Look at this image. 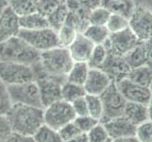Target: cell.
<instances>
[{
	"label": "cell",
	"instance_id": "1",
	"mask_svg": "<svg viewBox=\"0 0 152 142\" xmlns=\"http://www.w3.org/2000/svg\"><path fill=\"white\" fill-rule=\"evenodd\" d=\"M6 118L13 133L33 136L44 121V108L24 104H12Z\"/></svg>",
	"mask_w": 152,
	"mask_h": 142
},
{
	"label": "cell",
	"instance_id": "2",
	"mask_svg": "<svg viewBox=\"0 0 152 142\" xmlns=\"http://www.w3.org/2000/svg\"><path fill=\"white\" fill-rule=\"evenodd\" d=\"M40 53L19 36L0 43V61L32 66L39 62Z\"/></svg>",
	"mask_w": 152,
	"mask_h": 142
},
{
	"label": "cell",
	"instance_id": "3",
	"mask_svg": "<svg viewBox=\"0 0 152 142\" xmlns=\"http://www.w3.org/2000/svg\"><path fill=\"white\" fill-rule=\"evenodd\" d=\"M39 63L46 74L66 80V75L74 61L67 47L57 46L41 52Z\"/></svg>",
	"mask_w": 152,
	"mask_h": 142
},
{
	"label": "cell",
	"instance_id": "4",
	"mask_svg": "<svg viewBox=\"0 0 152 142\" xmlns=\"http://www.w3.org/2000/svg\"><path fill=\"white\" fill-rule=\"evenodd\" d=\"M31 68L33 71L34 81L39 88L41 101L44 108L61 99V85L66 81L65 79L46 74L39 62L33 65Z\"/></svg>",
	"mask_w": 152,
	"mask_h": 142
},
{
	"label": "cell",
	"instance_id": "5",
	"mask_svg": "<svg viewBox=\"0 0 152 142\" xmlns=\"http://www.w3.org/2000/svg\"><path fill=\"white\" fill-rule=\"evenodd\" d=\"M99 97L103 105V116L99 122L105 123L113 118L123 116L128 102L118 90L116 83L112 82L111 85Z\"/></svg>",
	"mask_w": 152,
	"mask_h": 142
},
{
	"label": "cell",
	"instance_id": "6",
	"mask_svg": "<svg viewBox=\"0 0 152 142\" xmlns=\"http://www.w3.org/2000/svg\"><path fill=\"white\" fill-rule=\"evenodd\" d=\"M18 36L39 52L61 46L58 32L51 28L35 30L20 29Z\"/></svg>",
	"mask_w": 152,
	"mask_h": 142
},
{
	"label": "cell",
	"instance_id": "7",
	"mask_svg": "<svg viewBox=\"0 0 152 142\" xmlns=\"http://www.w3.org/2000/svg\"><path fill=\"white\" fill-rule=\"evenodd\" d=\"M75 118L76 114L71 103L64 99H60L44 108L45 124L55 130H59L65 124L73 121Z\"/></svg>",
	"mask_w": 152,
	"mask_h": 142
},
{
	"label": "cell",
	"instance_id": "8",
	"mask_svg": "<svg viewBox=\"0 0 152 142\" xmlns=\"http://www.w3.org/2000/svg\"><path fill=\"white\" fill-rule=\"evenodd\" d=\"M8 91L12 104H24L44 108L41 101L39 88L35 81L9 85Z\"/></svg>",
	"mask_w": 152,
	"mask_h": 142
},
{
	"label": "cell",
	"instance_id": "9",
	"mask_svg": "<svg viewBox=\"0 0 152 142\" xmlns=\"http://www.w3.org/2000/svg\"><path fill=\"white\" fill-rule=\"evenodd\" d=\"M0 80L9 86L34 81V75L31 66L0 61Z\"/></svg>",
	"mask_w": 152,
	"mask_h": 142
},
{
	"label": "cell",
	"instance_id": "10",
	"mask_svg": "<svg viewBox=\"0 0 152 142\" xmlns=\"http://www.w3.org/2000/svg\"><path fill=\"white\" fill-rule=\"evenodd\" d=\"M129 29L137 36L139 41L144 42L152 38V12L141 6H134L129 17Z\"/></svg>",
	"mask_w": 152,
	"mask_h": 142
},
{
	"label": "cell",
	"instance_id": "11",
	"mask_svg": "<svg viewBox=\"0 0 152 142\" xmlns=\"http://www.w3.org/2000/svg\"><path fill=\"white\" fill-rule=\"evenodd\" d=\"M140 42L133 31L128 28L118 32L111 33L103 45L106 46L108 52L125 56Z\"/></svg>",
	"mask_w": 152,
	"mask_h": 142
},
{
	"label": "cell",
	"instance_id": "12",
	"mask_svg": "<svg viewBox=\"0 0 152 142\" xmlns=\"http://www.w3.org/2000/svg\"><path fill=\"white\" fill-rule=\"evenodd\" d=\"M115 83H116L118 90L128 102H136L148 105L152 99L148 87L137 85L129 80L128 78H125Z\"/></svg>",
	"mask_w": 152,
	"mask_h": 142
},
{
	"label": "cell",
	"instance_id": "13",
	"mask_svg": "<svg viewBox=\"0 0 152 142\" xmlns=\"http://www.w3.org/2000/svg\"><path fill=\"white\" fill-rule=\"evenodd\" d=\"M99 69L106 73L112 82H117L128 77L130 68L126 62L124 56L108 52L106 60L99 67Z\"/></svg>",
	"mask_w": 152,
	"mask_h": 142
},
{
	"label": "cell",
	"instance_id": "14",
	"mask_svg": "<svg viewBox=\"0 0 152 142\" xmlns=\"http://www.w3.org/2000/svg\"><path fill=\"white\" fill-rule=\"evenodd\" d=\"M20 29V17L7 6L0 15V43L18 36Z\"/></svg>",
	"mask_w": 152,
	"mask_h": 142
},
{
	"label": "cell",
	"instance_id": "15",
	"mask_svg": "<svg viewBox=\"0 0 152 142\" xmlns=\"http://www.w3.org/2000/svg\"><path fill=\"white\" fill-rule=\"evenodd\" d=\"M111 82L112 80L101 69L90 67L83 87L85 89L86 94L100 96L111 85Z\"/></svg>",
	"mask_w": 152,
	"mask_h": 142
},
{
	"label": "cell",
	"instance_id": "16",
	"mask_svg": "<svg viewBox=\"0 0 152 142\" xmlns=\"http://www.w3.org/2000/svg\"><path fill=\"white\" fill-rule=\"evenodd\" d=\"M102 124L104 125L109 136L112 139L135 135L136 125L129 121L124 116L113 118Z\"/></svg>",
	"mask_w": 152,
	"mask_h": 142
},
{
	"label": "cell",
	"instance_id": "17",
	"mask_svg": "<svg viewBox=\"0 0 152 142\" xmlns=\"http://www.w3.org/2000/svg\"><path fill=\"white\" fill-rule=\"evenodd\" d=\"M94 46L95 45L90 40L86 38L82 33H78L75 40L69 45L67 49L72 60L74 62L88 63Z\"/></svg>",
	"mask_w": 152,
	"mask_h": 142
},
{
	"label": "cell",
	"instance_id": "18",
	"mask_svg": "<svg viewBox=\"0 0 152 142\" xmlns=\"http://www.w3.org/2000/svg\"><path fill=\"white\" fill-rule=\"evenodd\" d=\"M123 116L137 126L148 120V105L136 102H127Z\"/></svg>",
	"mask_w": 152,
	"mask_h": 142
},
{
	"label": "cell",
	"instance_id": "19",
	"mask_svg": "<svg viewBox=\"0 0 152 142\" xmlns=\"http://www.w3.org/2000/svg\"><path fill=\"white\" fill-rule=\"evenodd\" d=\"M20 27H21V29L35 30V29L49 28V26L45 17H44L43 15H41L37 12H35L30 14L21 16Z\"/></svg>",
	"mask_w": 152,
	"mask_h": 142
},
{
	"label": "cell",
	"instance_id": "20",
	"mask_svg": "<svg viewBox=\"0 0 152 142\" xmlns=\"http://www.w3.org/2000/svg\"><path fill=\"white\" fill-rule=\"evenodd\" d=\"M89 69H90V66H89L88 63L74 62V64L66 75V81L83 85L88 76Z\"/></svg>",
	"mask_w": 152,
	"mask_h": 142
},
{
	"label": "cell",
	"instance_id": "21",
	"mask_svg": "<svg viewBox=\"0 0 152 142\" xmlns=\"http://www.w3.org/2000/svg\"><path fill=\"white\" fill-rule=\"evenodd\" d=\"M101 6L108 9L112 13H119L129 17L134 9L132 0H102Z\"/></svg>",
	"mask_w": 152,
	"mask_h": 142
},
{
	"label": "cell",
	"instance_id": "22",
	"mask_svg": "<svg viewBox=\"0 0 152 142\" xmlns=\"http://www.w3.org/2000/svg\"><path fill=\"white\" fill-rule=\"evenodd\" d=\"M124 58L130 69L145 65L146 63V56L144 42H140L138 45H136L124 56Z\"/></svg>",
	"mask_w": 152,
	"mask_h": 142
},
{
	"label": "cell",
	"instance_id": "23",
	"mask_svg": "<svg viewBox=\"0 0 152 142\" xmlns=\"http://www.w3.org/2000/svg\"><path fill=\"white\" fill-rule=\"evenodd\" d=\"M82 34L88 38L92 43L96 45H103L110 36V31L106 28V26H96L89 25L83 31Z\"/></svg>",
	"mask_w": 152,
	"mask_h": 142
},
{
	"label": "cell",
	"instance_id": "24",
	"mask_svg": "<svg viewBox=\"0 0 152 142\" xmlns=\"http://www.w3.org/2000/svg\"><path fill=\"white\" fill-rule=\"evenodd\" d=\"M129 80L145 87H149L152 82V69L146 65L130 69L128 77Z\"/></svg>",
	"mask_w": 152,
	"mask_h": 142
},
{
	"label": "cell",
	"instance_id": "25",
	"mask_svg": "<svg viewBox=\"0 0 152 142\" xmlns=\"http://www.w3.org/2000/svg\"><path fill=\"white\" fill-rule=\"evenodd\" d=\"M61 99L64 101L72 103L77 99L85 97L86 92L83 85H77V83H73L70 82L65 81L61 85Z\"/></svg>",
	"mask_w": 152,
	"mask_h": 142
},
{
	"label": "cell",
	"instance_id": "26",
	"mask_svg": "<svg viewBox=\"0 0 152 142\" xmlns=\"http://www.w3.org/2000/svg\"><path fill=\"white\" fill-rule=\"evenodd\" d=\"M38 0H8V6L19 17L36 12Z\"/></svg>",
	"mask_w": 152,
	"mask_h": 142
},
{
	"label": "cell",
	"instance_id": "27",
	"mask_svg": "<svg viewBox=\"0 0 152 142\" xmlns=\"http://www.w3.org/2000/svg\"><path fill=\"white\" fill-rule=\"evenodd\" d=\"M67 16H68V9L65 3L62 2L49 16L46 17V20L48 22L49 28H51L52 29H54L58 32L60 29L66 22Z\"/></svg>",
	"mask_w": 152,
	"mask_h": 142
},
{
	"label": "cell",
	"instance_id": "28",
	"mask_svg": "<svg viewBox=\"0 0 152 142\" xmlns=\"http://www.w3.org/2000/svg\"><path fill=\"white\" fill-rule=\"evenodd\" d=\"M32 138L34 142H64L59 134V131L45 124L41 126Z\"/></svg>",
	"mask_w": 152,
	"mask_h": 142
},
{
	"label": "cell",
	"instance_id": "29",
	"mask_svg": "<svg viewBox=\"0 0 152 142\" xmlns=\"http://www.w3.org/2000/svg\"><path fill=\"white\" fill-rule=\"evenodd\" d=\"M106 28L110 31V33H114L124 30L129 28V17L119 13H112L107 22Z\"/></svg>",
	"mask_w": 152,
	"mask_h": 142
},
{
	"label": "cell",
	"instance_id": "30",
	"mask_svg": "<svg viewBox=\"0 0 152 142\" xmlns=\"http://www.w3.org/2000/svg\"><path fill=\"white\" fill-rule=\"evenodd\" d=\"M85 99L88 107V115L100 121L103 116V105L100 97L86 94Z\"/></svg>",
	"mask_w": 152,
	"mask_h": 142
},
{
	"label": "cell",
	"instance_id": "31",
	"mask_svg": "<svg viewBox=\"0 0 152 142\" xmlns=\"http://www.w3.org/2000/svg\"><path fill=\"white\" fill-rule=\"evenodd\" d=\"M112 13L103 6L92 10L89 14V25L106 26Z\"/></svg>",
	"mask_w": 152,
	"mask_h": 142
},
{
	"label": "cell",
	"instance_id": "32",
	"mask_svg": "<svg viewBox=\"0 0 152 142\" xmlns=\"http://www.w3.org/2000/svg\"><path fill=\"white\" fill-rule=\"evenodd\" d=\"M78 33L80 32L77 30L76 28L65 22L64 25L58 31V37H59L61 46L68 47L72 42L75 40Z\"/></svg>",
	"mask_w": 152,
	"mask_h": 142
},
{
	"label": "cell",
	"instance_id": "33",
	"mask_svg": "<svg viewBox=\"0 0 152 142\" xmlns=\"http://www.w3.org/2000/svg\"><path fill=\"white\" fill-rule=\"evenodd\" d=\"M108 56V50L104 45H96L94 46L90 59L88 61V65L90 67L99 68Z\"/></svg>",
	"mask_w": 152,
	"mask_h": 142
},
{
	"label": "cell",
	"instance_id": "34",
	"mask_svg": "<svg viewBox=\"0 0 152 142\" xmlns=\"http://www.w3.org/2000/svg\"><path fill=\"white\" fill-rule=\"evenodd\" d=\"M87 138L89 142H112L104 125L99 122L93 129L87 133Z\"/></svg>",
	"mask_w": 152,
	"mask_h": 142
},
{
	"label": "cell",
	"instance_id": "35",
	"mask_svg": "<svg viewBox=\"0 0 152 142\" xmlns=\"http://www.w3.org/2000/svg\"><path fill=\"white\" fill-rule=\"evenodd\" d=\"M136 138L139 142H152V121H146L136 126Z\"/></svg>",
	"mask_w": 152,
	"mask_h": 142
},
{
	"label": "cell",
	"instance_id": "36",
	"mask_svg": "<svg viewBox=\"0 0 152 142\" xmlns=\"http://www.w3.org/2000/svg\"><path fill=\"white\" fill-rule=\"evenodd\" d=\"M61 3L62 2L60 0H38L36 12L46 18L60 6Z\"/></svg>",
	"mask_w": 152,
	"mask_h": 142
},
{
	"label": "cell",
	"instance_id": "37",
	"mask_svg": "<svg viewBox=\"0 0 152 142\" xmlns=\"http://www.w3.org/2000/svg\"><path fill=\"white\" fill-rule=\"evenodd\" d=\"M74 122L77 125V129L80 131V133L87 134L91 129H93L96 124L99 123V120L87 116H81V117H76Z\"/></svg>",
	"mask_w": 152,
	"mask_h": 142
},
{
	"label": "cell",
	"instance_id": "38",
	"mask_svg": "<svg viewBox=\"0 0 152 142\" xmlns=\"http://www.w3.org/2000/svg\"><path fill=\"white\" fill-rule=\"evenodd\" d=\"M12 105V103L9 95L8 86L0 80V115L6 116Z\"/></svg>",
	"mask_w": 152,
	"mask_h": 142
},
{
	"label": "cell",
	"instance_id": "39",
	"mask_svg": "<svg viewBox=\"0 0 152 142\" xmlns=\"http://www.w3.org/2000/svg\"><path fill=\"white\" fill-rule=\"evenodd\" d=\"M58 131H59V134L61 135V139L64 140V142L69 140L73 138H75L76 135L80 134V131L77 129V125L74 122V120L69 122V123L65 124L64 126H62V127Z\"/></svg>",
	"mask_w": 152,
	"mask_h": 142
},
{
	"label": "cell",
	"instance_id": "40",
	"mask_svg": "<svg viewBox=\"0 0 152 142\" xmlns=\"http://www.w3.org/2000/svg\"><path fill=\"white\" fill-rule=\"evenodd\" d=\"M72 108L74 110V113L76 114V117H81V116L88 115V107L85 97H81L77 99L72 103Z\"/></svg>",
	"mask_w": 152,
	"mask_h": 142
},
{
	"label": "cell",
	"instance_id": "41",
	"mask_svg": "<svg viewBox=\"0 0 152 142\" xmlns=\"http://www.w3.org/2000/svg\"><path fill=\"white\" fill-rule=\"evenodd\" d=\"M12 132L6 116L0 115V142H2Z\"/></svg>",
	"mask_w": 152,
	"mask_h": 142
},
{
	"label": "cell",
	"instance_id": "42",
	"mask_svg": "<svg viewBox=\"0 0 152 142\" xmlns=\"http://www.w3.org/2000/svg\"><path fill=\"white\" fill-rule=\"evenodd\" d=\"M2 142H34V139L32 136H27L12 132Z\"/></svg>",
	"mask_w": 152,
	"mask_h": 142
},
{
	"label": "cell",
	"instance_id": "43",
	"mask_svg": "<svg viewBox=\"0 0 152 142\" xmlns=\"http://www.w3.org/2000/svg\"><path fill=\"white\" fill-rule=\"evenodd\" d=\"M144 46H145V56H146L145 65L152 69V38L144 41Z\"/></svg>",
	"mask_w": 152,
	"mask_h": 142
},
{
	"label": "cell",
	"instance_id": "44",
	"mask_svg": "<svg viewBox=\"0 0 152 142\" xmlns=\"http://www.w3.org/2000/svg\"><path fill=\"white\" fill-rule=\"evenodd\" d=\"M77 1L80 4H81L83 7L92 10L99 6H101L102 0H77Z\"/></svg>",
	"mask_w": 152,
	"mask_h": 142
},
{
	"label": "cell",
	"instance_id": "45",
	"mask_svg": "<svg viewBox=\"0 0 152 142\" xmlns=\"http://www.w3.org/2000/svg\"><path fill=\"white\" fill-rule=\"evenodd\" d=\"M134 6H141L152 12V0H132Z\"/></svg>",
	"mask_w": 152,
	"mask_h": 142
},
{
	"label": "cell",
	"instance_id": "46",
	"mask_svg": "<svg viewBox=\"0 0 152 142\" xmlns=\"http://www.w3.org/2000/svg\"><path fill=\"white\" fill-rule=\"evenodd\" d=\"M65 142H89V141H88V138H87V134L80 133L77 135H76L75 138H73Z\"/></svg>",
	"mask_w": 152,
	"mask_h": 142
},
{
	"label": "cell",
	"instance_id": "47",
	"mask_svg": "<svg viewBox=\"0 0 152 142\" xmlns=\"http://www.w3.org/2000/svg\"><path fill=\"white\" fill-rule=\"evenodd\" d=\"M112 142H139V140L136 138V136H125V138H115L113 139Z\"/></svg>",
	"mask_w": 152,
	"mask_h": 142
},
{
	"label": "cell",
	"instance_id": "48",
	"mask_svg": "<svg viewBox=\"0 0 152 142\" xmlns=\"http://www.w3.org/2000/svg\"><path fill=\"white\" fill-rule=\"evenodd\" d=\"M8 6V0H0V15H1L4 9Z\"/></svg>",
	"mask_w": 152,
	"mask_h": 142
},
{
	"label": "cell",
	"instance_id": "49",
	"mask_svg": "<svg viewBox=\"0 0 152 142\" xmlns=\"http://www.w3.org/2000/svg\"><path fill=\"white\" fill-rule=\"evenodd\" d=\"M148 120L152 121V99L148 104Z\"/></svg>",
	"mask_w": 152,
	"mask_h": 142
},
{
	"label": "cell",
	"instance_id": "50",
	"mask_svg": "<svg viewBox=\"0 0 152 142\" xmlns=\"http://www.w3.org/2000/svg\"><path fill=\"white\" fill-rule=\"evenodd\" d=\"M149 90H150V94H151V99H152V82H151V83H150V85H149Z\"/></svg>",
	"mask_w": 152,
	"mask_h": 142
},
{
	"label": "cell",
	"instance_id": "51",
	"mask_svg": "<svg viewBox=\"0 0 152 142\" xmlns=\"http://www.w3.org/2000/svg\"><path fill=\"white\" fill-rule=\"evenodd\" d=\"M60 1H61V2H64V1H65V0H60Z\"/></svg>",
	"mask_w": 152,
	"mask_h": 142
}]
</instances>
